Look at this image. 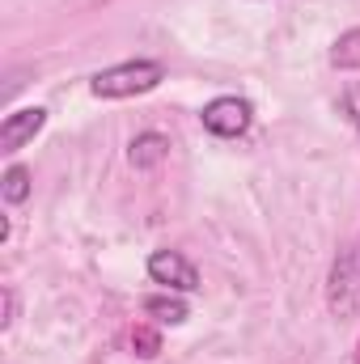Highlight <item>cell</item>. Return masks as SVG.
Masks as SVG:
<instances>
[{"mask_svg": "<svg viewBox=\"0 0 360 364\" xmlns=\"http://www.w3.org/2000/svg\"><path fill=\"white\" fill-rule=\"evenodd\" d=\"M166 81V64L157 60H127V64H115V68H102L90 81L93 97H106V102H119V97H136V93H149Z\"/></svg>", "mask_w": 360, "mask_h": 364, "instance_id": "1", "label": "cell"}, {"mask_svg": "<svg viewBox=\"0 0 360 364\" xmlns=\"http://www.w3.org/2000/svg\"><path fill=\"white\" fill-rule=\"evenodd\" d=\"M327 309L335 318L360 314V242L335 255L331 275H327Z\"/></svg>", "mask_w": 360, "mask_h": 364, "instance_id": "2", "label": "cell"}, {"mask_svg": "<svg viewBox=\"0 0 360 364\" xmlns=\"http://www.w3.org/2000/svg\"><path fill=\"white\" fill-rule=\"evenodd\" d=\"M199 123L203 132L221 136V140H238L246 136V127L255 123V106L246 97H212L203 110H199Z\"/></svg>", "mask_w": 360, "mask_h": 364, "instance_id": "3", "label": "cell"}, {"mask_svg": "<svg viewBox=\"0 0 360 364\" xmlns=\"http://www.w3.org/2000/svg\"><path fill=\"white\" fill-rule=\"evenodd\" d=\"M149 279L162 284V288H174V292H195L199 288L195 263L179 250H153L149 255Z\"/></svg>", "mask_w": 360, "mask_h": 364, "instance_id": "4", "label": "cell"}, {"mask_svg": "<svg viewBox=\"0 0 360 364\" xmlns=\"http://www.w3.org/2000/svg\"><path fill=\"white\" fill-rule=\"evenodd\" d=\"M43 123H47V110L43 106H21V110L4 114V123H0V153L13 157L26 140H34L43 132Z\"/></svg>", "mask_w": 360, "mask_h": 364, "instance_id": "5", "label": "cell"}, {"mask_svg": "<svg viewBox=\"0 0 360 364\" xmlns=\"http://www.w3.org/2000/svg\"><path fill=\"white\" fill-rule=\"evenodd\" d=\"M170 157V140L162 136V132H140L132 144H127V161L136 166V170H153V166H162Z\"/></svg>", "mask_w": 360, "mask_h": 364, "instance_id": "6", "label": "cell"}, {"mask_svg": "<svg viewBox=\"0 0 360 364\" xmlns=\"http://www.w3.org/2000/svg\"><path fill=\"white\" fill-rule=\"evenodd\" d=\"M331 68H339V73H360V26L335 38V47H331Z\"/></svg>", "mask_w": 360, "mask_h": 364, "instance_id": "7", "label": "cell"}, {"mask_svg": "<svg viewBox=\"0 0 360 364\" xmlns=\"http://www.w3.org/2000/svg\"><path fill=\"white\" fill-rule=\"evenodd\" d=\"M0 199H4L9 208H17V203L30 199V170H26V166H9V170H4V178H0Z\"/></svg>", "mask_w": 360, "mask_h": 364, "instance_id": "8", "label": "cell"}, {"mask_svg": "<svg viewBox=\"0 0 360 364\" xmlns=\"http://www.w3.org/2000/svg\"><path fill=\"white\" fill-rule=\"evenodd\" d=\"M144 314L157 318V322L179 326V322H186V301H179V296H149L144 301Z\"/></svg>", "mask_w": 360, "mask_h": 364, "instance_id": "9", "label": "cell"}, {"mask_svg": "<svg viewBox=\"0 0 360 364\" xmlns=\"http://www.w3.org/2000/svg\"><path fill=\"white\" fill-rule=\"evenodd\" d=\"M132 348H136L140 360H153V356L162 352V335H157L153 326H132Z\"/></svg>", "mask_w": 360, "mask_h": 364, "instance_id": "10", "label": "cell"}, {"mask_svg": "<svg viewBox=\"0 0 360 364\" xmlns=\"http://www.w3.org/2000/svg\"><path fill=\"white\" fill-rule=\"evenodd\" d=\"M339 106H344V114L352 119V127H356V136H360V85H348L344 97H339Z\"/></svg>", "mask_w": 360, "mask_h": 364, "instance_id": "11", "label": "cell"}, {"mask_svg": "<svg viewBox=\"0 0 360 364\" xmlns=\"http://www.w3.org/2000/svg\"><path fill=\"white\" fill-rule=\"evenodd\" d=\"M13 314H17V292H13V288H4V318H0V322L9 326V322H13Z\"/></svg>", "mask_w": 360, "mask_h": 364, "instance_id": "12", "label": "cell"}, {"mask_svg": "<svg viewBox=\"0 0 360 364\" xmlns=\"http://www.w3.org/2000/svg\"><path fill=\"white\" fill-rule=\"evenodd\" d=\"M356 364H360V348H356Z\"/></svg>", "mask_w": 360, "mask_h": 364, "instance_id": "13", "label": "cell"}]
</instances>
